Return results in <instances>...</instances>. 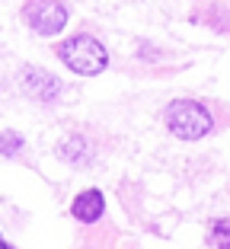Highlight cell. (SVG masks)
Returning <instances> with one entry per match:
<instances>
[{
    "label": "cell",
    "mask_w": 230,
    "mask_h": 249,
    "mask_svg": "<svg viewBox=\"0 0 230 249\" xmlns=\"http://www.w3.org/2000/svg\"><path fill=\"white\" fill-rule=\"evenodd\" d=\"M58 58L74 73H80V77H96V73H103L106 64H109L106 45L93 36H74V38H67V42H61Z\"/></svg>",
    "instance_id": "cell-1"
},
{
    "label": "cell",
    "mask_w": 230,
    "mask_h": 249,
    "mask_svg": "<svg viewBox=\"0 0 230 249\" xmlns=\"http://www.w3.org/2000/svg\"><path fill=\"white\" fill-rule=\"evenodd\" d=\"M163 122L182 141H198L214 128V118H211L208 106L195 103V99H176V103H170L163 112Z\"/></svg>",
    "instance_id": "cell-2"
},
{
    "label": "cell",
    "mask_w": 230,
    "mask_h": 249,
    "mask_svg": "<svg viewBox=\"0 0 230 249\" xmlns=\"http://www.w3.org/2000/svg\"><path fill=\"white\" fill-rule=\"evenodd\" d=\"M22 19L29 22V29L38 36H58L67 26V7L61 0H26Z\"/></svg>",
    "instance_id": "cell-3"
},
{
    "label": "cell",
    "mask_w": 230,
    "mask_h": 249,
    "mask_svg": "<svg viewBox=\"0 0 230 249\" xmlns=\"http://www.w3.org/2000/svg\"><path fill=\"white\" fill-rule=\"evenodd\" d=\"M22 89L38 103H54L61 96V80L54 73L42 71V67H26L22 71Z\"/></svg>",
    "instance_id": "cell-4"
},
{
    "label": "cell",
    "mask_w": 230,
    "mask_h": 249,
    "mask_svg": "<svg viewBox=\"0 0 230 249\" xmlns=\"http://www.w3.org/2000/svg\"><path fill=\"white\" fill-rule=\"evenodd\" d=\"M58 157L64 163H71V166H87L96 157V147L89 144L83 134H67V138L58 141Z\"/></svg>",
    "instance_id": "cell-5"
},
{
    "label": "cell",
    "mask_w": 230,
    "mask_h": 249,
    "mask_svg": "<svg viewBox=\"0 0 230 249\" xmlns=\"http://www.w3.org/2000/svg\"><path fill=\"white\" fill-rule=\"evenodd\" d=\"M106 211V198L99 189H87L74 198V205H71V214H74L80 224H96Z\"/></svg>",
    "instance_id": "cell-6"
},
{
    "label": "cell",
    "mask_w": 230,
    "mask_h": 249,
    "mask_svg": "<svg viewBox=\"0 0 230 249\" xmlns=\"http://www.w3.org/2000/svg\"><path fill=\"white\" fill-rule=\"evenodd\" d=\"M22 147H26L22 134H16V131H0V154H3V157H16Z\"/></svg>",
    "instance_id": "cell-7"
},
{
    "label": "cell",
    "mask_w": 230,
    "mask_h": 249,
    "mask_svg": "<svg viewBox=\"0 0 230 249\" xmlns=\"http://www.w3.org/2000/svg\"><path fill=\"white\" fill-rule=\"evenodd\" d=\"M208 240L214 243V246H230V220H214Z\"/></svg>",
    "instance_id": "cell-8"
}]
</instances>
